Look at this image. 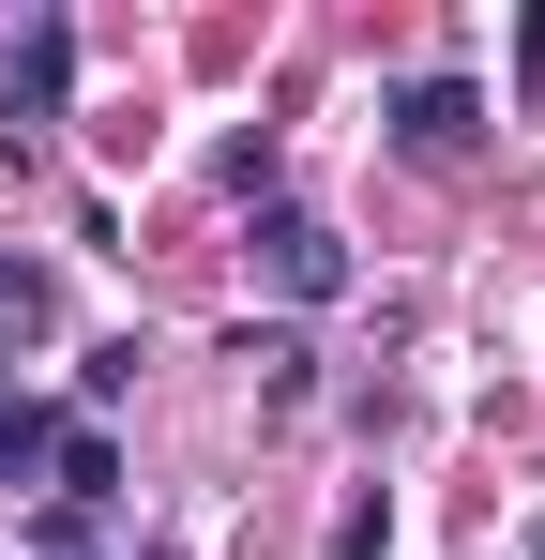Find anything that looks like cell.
Here are the masks:
<instances>
[{"label":"cell","mask_w":545,"mask_h":560,"mask_svg":"<svg viewBox=\"0 0 545 560\" xmlns=\"http://www.w3.org/2000/svg\"><path fill=\"white\" fill-rule=\"evenodd\" d=\"M46 469H61L77 515H91V500H121V440H106V424H61V455H46Z\"/></svg>","instance_id":"obj_5"},{"label":"cell","mask_w":545,"mask_h":560,"mask_svg":"<svg viewBox=\"0 0 545 560\" xmlns=\"http://www.w3.org/2000/svg\"><path fill=\"white\" fill-rule=\"evenodd\" d=\"M31 560H91V515H77V500H46V515H31Z\"/></svg>","instance_id":"obj_9"},{"label":"cell","mask_w":545,"mask_h":560,"mask_svg":"<svg viewBox=\"0 0 545 560\" xmlns=\"http://www.w3.org/2000/svg\"><path fill=\"white\" fill-rule=\"evenodd\" d=\"M243 364H258V394L288 409V394H303V334H243Z\"/></svg>","instance_id":"obj_8"},{"label":"cell","mask_w":545,"mask_h":560,"mask_svg":"<svg viewBox=\"0 0 545 560\" xmlns=\"http://www.w3.org/2000/svg\"><path fill=\"white\" fill-rule=\"evenodd\" d=\"M258 273L288 288V303H334V288H349V243H334L318 212H258Z\"/></svg>","instance_id":"obj_1"},{"label":"cell","mask_w":545,"mask_h":560,"mask_svg":"<svg viewBox=\"0 0 545 560\" xmlns=\"http://www.w3.org/2000/svg\"><path fill=\"white\" fill-rule=\"evenodd\" d=\"M121 394H137V334H106V349H91V364H77V424H106Z\"/></svg>","instance_id":"obj_7"},{"label":"cell","mask_w":545,"mask_h":560,"mask_svg":"<svg viewBox=\"0 0 545 560\" xmlns=\"http://www.w3.org/2000/svg\"><path fill=\"white\" fill-rule=\"evenodd\" d=\"M61 334V288H46V258H0V349H46Z\"/></svg>","instance_id":"obj_4"},{"label":"cell","mask_w":545,"mask_h":560,"mask_svg":"<svg viewBox=\"0 0 545 560\" xmlns=\"http://www.w3.org/2000/svg\"><path fill=\"white\" fill-rule=\"evenodd\" d=\"M531 560H545V515H531Z\"/></svg>","instance_id":"obj_10"},{"label":"cell","mask_w":545,"mask_h":560,"mask_svg":"<svg viewBox=\"0 0 545 560\" xmlns=\"http://www.w3.org/2000/svg\"><path fill=\"white\" fill-rule=\"evenodd\" d=\"M469 137H485V92L469 77H409L394 92V152H469Z\"/></svg>","instance_id":"obj_3"},{"label":"cell","mask_w":545,"mask_h":560,"mask_svg":"<svg viewBox=\"0 0 545 560\" xmlns=\"http://www.w3.org/2000/svg\"><path fill=\"white\" fill-rule=\"evenodd\" d=\"M61 77H77V31H61V15H31V31H15V61H0V121H61Z\"/></svg>","instance_id":"obj_2"},{"label":"cell","mask_w":545,"mask_h":560,"mask_svg":"<svg viewBox=\"0 0 545 560\" xmlns=\"http://www.w3.org/2000/svg\"><path fill=\"white\" fill-rule=\"evenodd\" d=\"M61 455V424H46V409H31V394H0V485H31V469Z\"/></svg>","instance_id":"obj_6"}]
</instances>
